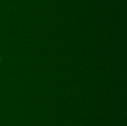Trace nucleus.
I'll list each match as a JSON object with an SVG mask.
<instances>
[{"label":"nucleus","instance_id":"1","mask_svg":"<svg viewBox=\"0 0 127 126\" xmlns=\"http://www.w3.org/2000/svg\"><path fill=\"white\" fill-rule=\"evenodd\" d=\"M0 61H1V58H0Z\"/></svg>","mask_w":127,"mask_h":126}]
</instances>
